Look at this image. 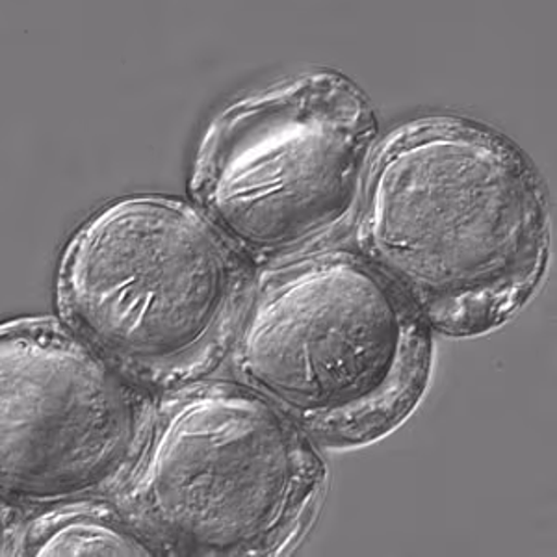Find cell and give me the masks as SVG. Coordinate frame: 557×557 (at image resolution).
Instances as JSON below:
<instances>
[{
	"instance_id": "cell-1",
	"label": "cell",
	"mask_w": 557,
	"mask_h": 557,
	"mask_svg": "<svg viewBox=\"0 0 557 557\" xmlns=\"http://www.w3.org/2000/svg\"><path fill=\"white\" fill-rule=\"evenodd\" d=\"M349 246L435 335L480 338L545 283L548 191L506 134L467 115H422L383 134Z\"/></svg>"
},
{
	"instance_id": "cell-2",
	"label": "cell",
	"mask_w": 557,
	"mask_h": 557,
	"mask_svg": "<svg viewBox=\"0 0 557 557\" xmlns=\"http://www.w3.org/2000/svg\"><path fill=\"white\" fill-rule=\"evenodd\" d=\"M433 331L354 246L262 268L227 364L320 446L377 443L422 404Z\"/></svg>"
},
{
	"instance_id": "cell-3",
	"label": "cell",
	"mask_w": 557,
	"mask_h": 557,
	"mask_svg": "<svg viewBox=\"0 0 557 557\" xmlns=\"http://www.w3.org/2000/svg\"><path fill=\"white\" fill-rule=\"evenodd\" d=\"M257 268L188 197L128 194L65 242L54 317L152 393L225 367Z\"/></svg>"
},
{
	"instance_id": "cell-4",
	"label": "cell",
	"mask_w": 557,
	"mask_h": 557,
	"mask_svg": "<svg viewBox=\"0 0 557 557\" xmlns=\"http://www.w3.org/2000/svg\"><path fill=\"white\" fill-rule=\"evenodd\" d=\"M330 469L264 396L207 377L160 394L115 504L162 556L275 557L311 532Z\"/></svg>"
},
{
	"instance_id": "cell-5",
	"label": "cell",
	"mask_w": 557,
	"mask_h": 557,
	"mask_svg": "<svg viewBox=\"0 0 557 557\" xmlns=\"http://www.w3.org/2000/svg\"><path fill=\"white\" fill-rule=\"evenodd\" d=\"M381 138L359 84L304 71L215 112L191 159L188 199L257 270L344 246Z\"/></svg>"
},
{
	"instance_id": "cell-6",
	"label": "cell",
	"mask_w": 557,
	"mask_h": 557,
	"mask_svg": "<svg viewBox=\"0 0 557 557\" xmlns=\"http://www.w3.org/2000/svg\"><path fill=\"white\" fill-rule=\"evenodd\" d=\"M160 394L57 317L0 327V498L20 507L114 496L138 459Z\"/></svg>"
},
{
	"instance_id": "cell-7",
	"label": "cell",
	"mask_w": 557,
	"mask_h": 557,
	"mask_svg": "<svg viewBox=\"0 0 557 557\" xmlns=\"http://www.w3.org/2000/svg\"><path fill=\"white\" fill-rule=\"evenodd\" d=\"M2 556L160 557L110 496H89L49 506L2 502Z\"/></svg>"
}]
</instances>
